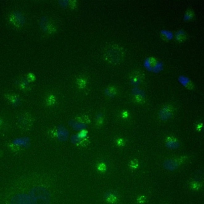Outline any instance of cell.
<instances>
[{
  "label": "cell",
  "mask_w": 204,
  "mask_h": 204,
  "mask_svg": "<svg viewBox=\"0 0 204 204\" xmlns=\"http://www.w3.org/2000/svg\"><path fill=\"white\" fill-rule=\"evenodd\" d=\"M18 124L20 127H22L23 129L28 128L31 125V119L30 117L28 115L25 114L21 116L18 120Z\"/></svg>",
  "instance_id": "6da1fadb"
},
{
  "label": "cell",
  "mask_w": 204,
  "mask_h": 204,
  "mask_svg": "<svg viewBox=\"0 0 204 204\" xmlns=\"http://www.w3.org/2000/svg\"><path fill=\"white\" fill-rule=\"evenodd\" d=\"M104 198L107 201L109 202H114L117 200L118 194L116 192L109 191L105 194Z\"/></svg>",
  "instance_id": "7a4b0ae2"
},
{
  "label": "cell",
  "mask_w": 204,
  "mask_h": 204,
  "mask_svg": "<svg viewBox=\"0 0 204 204\" xmlns=\"http://www.w3.org/2000/svg\"><path fill=\"white\" fill-rule=\"evenodd\" d=\"M9 99H10V101H11V103H12L13 104L17 105V104H19V102H20V99H19V98H18L16 97V96H11L9 98Z\"/></svg>",
  "instance_id": "3957f363"
},
{
  "label": "cell",
  "mask_w": 204,
  "mask_h": 204,
  "mask_svg": "<svg viewBox=\"0 0 204 204\" xmlns=\"http://www.w3.org/2000/svg\"><path fill=\"white\" fill-rule=\"evenodd\" d=\"M161 33H162V34H163V35L165 36V37H166V38L167 39H172V34L171 32L168 31H165V30H164V31H163Z\"/></svg>",
  "instance_id": "277c9868"
},
{
  "label": "cell",
  "mask_w": 204,
  "mask_h": 204,
  "mask_svg": "<svg viewBox=\"0 0 204 204\" xmlns=\"http://www.w3.org/2000/svg\"><path fill=\"white\" fill-rule=\"evenodd\" d=\"M184 35V33L182 31H179L176 33V36L177 39H180L182 38V36Z\"/></svg>",
  "instance_id": "5b68a950"
},
{
  "label": "cell",
  "mask_w": 204,
  "mask_h": 204,
  "mask_svg": "<svg viewBox=\"0 0 204 204\" xmlns=\"http://www.w3.org/2000/svg\"><path fill=\"white\" fill-rule=\"evenodd\" d=\"M179 80H180V82L182 84H187V82L189 81V79L185 77H181V79H179Z\"/></svg>",
  "instance_id": "8992f818"
},
{
  "label": "cell",
  "mask_w": 204,
  "mask_h": 204,
  "mask_svg": "<svg viewBox=\"0 0 204 204\" xmlns=\"http://www.w3.org/2000/svg\"><path fill=\"white\" fill-rule=\"evenodd\" d=\"M184 18H185V20H189L190 19H191V18H192V14L187 13L186 14H185V16Z\"/></svg>",
  "instance_id": "52a82bcc"
},
{
  "label": "cell",
  "mask_w": 204,
  "mask_h": 204,
  "mask_svg": "<svg viewBox=\"0 0 204 204\" xmlns=\"http://www.w3.org/2000/svg\"><path fill=\"white\" fill-rule=\"evenodd\" d=\"M161 64H156V66H155V72H158V71H160V70H161Z\"/></svg>",
  "instance_id": "ba28073f"
},
{
  "label": "cell",
  "mask_w": 204,
  "mask_h": 204,
  "mask_svg": "<svg viewBox=\"0 0 204 204\" xmlns=\"http://www.w3.org/2000/svg\"><path fill=\"white\" fill-rule=\"evenodd\" d=\"M3 126V120L0 119V129H1Z\"/></svg>",
  "instance_id": "9c48e42d"
},
{
  "label": "cell",
  "mask_w": 204,
  "mask_h": 204,
  "mask_svg": "<svg viewBox=\"0 0 204 204\" xmlns=\"http://www.w3.org/2000/svg\"><path fill=\"white\" fill-rule=\"evenodd\" d=\"M2 156V153H1V152H0V156Z\"/></svg>",
  "instance_id": "30bf717a"
}]
</instances>
